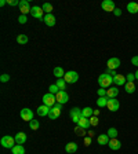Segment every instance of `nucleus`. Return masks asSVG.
Returning <instances> with one entry per match:
<instances>
[{
  "instance_id": "obj_49",
  "label": "nucleus",
  "mask_w": 138,
  "mask_h": 154,
  "mask_svg": "<svg viewBox=\"0 0 138 154\" xmlns=\"http://www.w3.org/2000/svg\"><path fill=\"white\" fill-rule=\"evenodd\" d=\"M134 76H135V79H137V80H138V70L134 73Z\"/></svg>"
},
{
  "instance_id": "obj_26",
  "label": "nucleus",
  "mask_w": 138,
  "mask_h": 154,
  "mask_svg": "<svg viewBox=\"0 0 138 154\" xmlns=\"http://www.w3.org/2000/svg\"><path fill=\"white\" fill-rule=\"evenodd\" d=\"M11 153L13 154H25V149H24L22 144H15V146L11 149Z\"/></svg>"
},
{
  "instance_id": "obj_27",
  "label": "nucleus",
  "mask_w": 138,
  "mask_h": 154,
  "mask_svg": "<svg viewBox=\"0 0 138 154\" xmlns=\"http://www.w3.org/2000/svg\"><path fill=\"white\" fill-rule=\"evenodd\" d=\"M127 11L130 14H137L138 13V3H129L127 4Z\"/></svg>"
},
{
  "instance_id": "obj_13",
  "label": "nucleus",
  "mask_w": 138,
  "mask_h": 154,
  "mask_svg": "<svg viewBox=\"0 0 138 154\" xmlns=\"http://www.w3.org/2000/svg\"><path fill=\"white\" fill-rule=\"evenodd\" d=\"M119 66H120V59L119 58H109L108 62H106V67L111 69V70H116Z\"/></svg>"
},
{
  "instance_id": "obj_44",
  "label": "nucleus",
  "mask_w": 138,
  "mask_h": 154,
  "mask_svg": "<svg viewBox=\"0 0 138 154\" xmlns=\"http://www.w3.org/2000/svg\"><path fill=\"white\" fill-rule=\"evenodd\" d=\"M131 63L134 65V66H138V55H135V57L131 58Z\"/></svg>"
},
{
  "instance_id": "obj_11",
  "label": "nucleus",
  "mask_w": 138,
  "mask_h": 154,
  "mask_svg": "<svg viewBox=\"0 0 138 154\" xmlns=\"http://www.w3.org/2000/svg\"><path fill=\"white\" fill-rule=\"evenodd\" d=\"M19 116H21V119L24 120V121H32L33 120V112L30 109H28V107H25V109L21 110V113H19Z\"/></svg>"
},
{
  "instance_id": "obj_35",
  "label": "nucleus",
  "mask_w": 138,
  "mask_h": 154,
  "mask_svg": "<svg viewBox=\"0 0 138 154\" xmlns=\"http://www.w3.org/2000/svg\"><path fill=\"white\" fill-rule=\"evenodd\" d=\"M59 91H61V90L57 87V84H51V85L48 87V92H50V94H54V95H55V94H58Z\"/></svg>"
},
{
  "instance_id": "obj_24",
  "label": "nucleus",
  "mask_w": 138,
  "mask_h": 154,
  "mask_svg": "<svg viewBox=\"0 0 138 154\" xmlns=\"http://www.w3.org/2000/svg\"><path fill=\"white\" fill-rule=\"evenodd\" d=\"M82 114H83V117H86V119H90V117H93L94 116V110L87 106V107L82 109Z\"/></svg>"
},
{
  "instance_id": "obj_47",
  "label": "nucleus",
  "mask_w": 138,
  "mask_h": 154,
  "mask_svg": "<svg viewBox=\"0 0 138 154\" xmlns=\"http://www.w3.org/2000/svg\"><path fill=\"white\" fill-rule=\"evenodd\" d=\"M87 134H88V136H90V138H93V136H94V132L93 131H88Z\"/></svg>"
},
{
  "instance_id": "obj_6",
  "label": "nucleus",
  "mask_w": 138,
  "mask_h": 154,
  "mask_svg": "<svg viewBox=\"0 0 138 154\" xmlns=\"http://www.w3.org/2000/svg\"><path fill=\"white\" fill-rule=\"evenodd\" d=\"M69 116H71L72 121H73L75 124H77L79 120L83 117V114H82V109H79V107H72L71 112H69Z\"/></svg>"
},
{
  "instance_id": "obj_46",
  "label": "nucleus",
  "mask_w": 138,
  "mask_h": 154,
  "mask_svg": "<svg viewBox=\"0 0 138 154\" xmlns=\"http://www.w3.org/2000/svg\"><path fill=\"white\" fill-rule=\"evenodd\" d=\"M7 4V0H0V6L3 7V6H6Z\"/></svg>"
},
{
  "instance_id": "obj_50",
  "label": "nucleus",
  "mask_w": 138,
  "mask_h": 154,
  "mask_svg": "<svg viewBox=\"0 0 138 154\" xmlns=\"http://www.w3.org/2000/svg\"><path fill=\"white\" fill-rule=\"evenodd\" d=\"M66 154H68V153H66Z\"/></svg>"
},
{
  "instance_id": "obj_17",
  "label": "nucleus",
  "mask_w": 138,
  "mask_h": 154,
  "mask_svg": "<svg viewBox=\"0 0 138 154\" xmlns=\"http://www.w3.org/2000/svg\"><path fill=\"white\" fill-rule=\"evenodd\" d=\"M43 22L47 26H54L55 25V17L53 14H46L44 18H43Z\"/></svg>"
},
{
  "instance_id": "obj_14",
  "label": "nucleus",
  "mask_w": 138,
  "mask_h": 154,
  "mask_svg": "<svg viewBox=\"0 0 138 154\" xmlns=\"http://www.w3.org/2000/svg\"><path fill=\"white\" fill-rule=\"evenodd\" d=\"M127 83V80H126V76H123V74L117 73L115 77H113V84H115L116 87H120V85H124V84Z\"/></svg>"
},
{
  "instance_id": "obj_19",
  "label": "nucleus",
  "mask_w": 138,
  "mask_h": 154,
  "mask_svg": "<svg viewBox=\"0 0 138 154\" xmlns=\"http://www.w3.org/2000/svg\"><path fill=\"white\" fill-rule=\"evenodd\" d=\"M65 151H66L68 154H73L77 151V144L75 143V142H69V143H66V146H65Z\"/></svg>"
},
{
  "instance_id": "obj_30",
  "label": "nucleus",
  "mask_w": 138,
  "mask_h": 154,
  "mask_svg": "<svg viewBox=\"0 0 138 154\" xmlns=\"http://www.w3.org/2000/svg\"><path fill=\"white\" fill-rule=\"evenodd\" d=\"M75 134H76L77 136H83V138H84L87 132H86V129H84V128H82V127L76 125V127H75Z\"/></svg>"
},
{
  "instance_id": "obj_2",
  "label": "nucleus",
  "mask_w": 138,
  "mask_h": 154,
  "mask_svg": "<svg viewBox=\"0 0 138 154\" xmlns=\"http://www.w3.org/2000/svg\"><path fill=\"white\" fill-rule=\"evenodd\" d=\"M0 143H2V146H3L4 149H11L14 147L17 144V142H15V138H13V136H10V135H6V136H3L2 138V140H0Z\"/></svg>"
},
{
  "instance_id": "obj_3",
  "label": "nucleus",
  "mask_w": 138,
  "mask_h": 154,
  "mask_svg": "<svg viewBox=\"0 0 138 154\" xmlns=\"http://www.w3.org/2000/svg\"><path fill=\"white\" fill-rule=\"evenodd\" d=\"M61 110H62V105L61 103H55L54 107H51V110H50V113H48V119L50 120H55L58 119L59 116H61Z\"/></svg>"
},
{
  "instance_id": "obj_4",
  "label": "nucleus",
  "mask_w": 138,
  "mask_h": 154,
  "mask_svg": "<svg viewBox=\"0 0 138 154\" xmlns=\"http://www.w3.org/2000/svg\"><path fill=\"white\" fill-rule=\"evenodd\" d=\"M43 105L48 106V107H54L55 103H57V99H55V95L54 94H46V95H43Z\"/></svg>"
},
{
  "instance_id": "obj_32",
  "label": "nucleus",
  "mask_w": 138,
  "mask_h": 154,
  "mask_svg": "<svg viewBox=\"0 0 138 154\" xmlns=\"http://www.w3.org/2000/svg\"><path fill=\"white\" fill-rule=\"evenodd\" d=\"M39 127H40V122L37 121V120L33 119L32 121H29V128L33 129V131H36V129H39Z\"/></svg>"
},
{
  "instance_id": "obj_20",
  "label": "nucleus",
  "mask_w": 138,
  "mask_h": 154,
  "mask_svg": "<svg viewBox=\"0 0 138 154\" xmlns=\"http://www.w3.org/2000/svg\"><path fill=\"white\" fill-rule=\"evenodd\" d=\"M108 146H109L112 150H119V149L122 147V143H120V140L117 138H115V139H111L109 143H108Z\"/></svg>"
},
{
  "instance_id": "obj_9",
  "label": "nucleus",
  "mask_w": 138,
  "mask_h": 154,
  "mask_svg": "<svg viewBox=\"0 0 138 154\" xmlns=\"http://www.w3.org/2000/svg\"><path fill=\"white\" fill-rule=\"evenodd\" d=\"M30 15L36 19H43L44 18V11H43L42 7H37V6H33L32 10H30Z\"/></svg>"
},
{
  "instance_id": "obj_42",
  "label": "nucleus",
  "mask_w": 138,
  "mask_h": 154,
  "mask_svg": "<svg viewBox=\"0 0 138 154\" xmlns=\"http://www.w3.org/2000/svg\"><path fill=\"white\" fill-rule=\"evenodd\" d=\"M105 73L109 74V76H112V77H115L116 74H117V73H116V70H111V69H108V67H106V72H105Z\"/></svg>"
},
{
  "instance_id": "obj_1",
  "label": "nucleus",
  "mask_w": 138,
  "mask_h": 154,
  "mask_svg": "<svg viewBox=\"0 0 138 154\" xmlns=\"http://www.w3.org/2000/svg\"><path fill=\"white\" fill-rule=\"evenodd\" d=\"M98 84H100L101 88L108 90V88L113 84V77L109 76V74H106V73H102L100 77H98Z\"/></svg>"
},
{
  "instance_id": "obj_34",
  "label": "nucleus",
  "mask_w": 138,
  "mask_h": 154,
  "mask_svg": "<svg viewBox=\"0 0 138 154\" xmlns=\"http://www.w3.org/2000/svg\"><path fill=\"white\" fill-rule=\"evenodd\" d=\"M42 8H43V11H44L46 14H51V11H53V6L50 3H44L42 6Z\"/></svg>"
},
{
  "instance_id": "obj_16",
  "label": "nucleus",
  "mask_w": 138,
  "mask_h": 154,
  "mask_svg": "<svg viewBox=\"0 0 138 154\" xmlns=\"http://www.w3.org/2000/svg\"><path fill=\"white\" fill-rule=\"evenodd\" d=\"M117 95H119V88L117 87H109L108 90H106V96L108 98H117Z\"/></svg>"
},
{
  "instance_id": "obj_38",
  "label": "nucleus",
  "mask_w": 138,
  "mask_h": 154,
  "mask_svg": "<svg viewBox=\"0 0 138 154\" xmlns=\"http://www.w3.org/2000/svg\"><path fill=\"white\" fill-rule=\"evenodd\" d=\"M18 22L21 23V25H24V23L28 22V18H26V15H22V14H21V15L18 17Z\"/></svg>"
},
{
  "instance_id": "obj_23",
  "label": "nucleus",
  "mask_w": 138,
  "mask_h": 154,
  "mask_svg": "<svg viewBox=\"0 0 138 154\" xmlns=\"http://www.w3.org/2000/svg\"><path fill=\"white\" fill-rule=\"evenodd\" d=\"M53 74H54L57 79H64V77H65V72H64V69H62L61 66L54 67V70H53Z\"/></svg>"
},
{
  "instance_id": "obj_33",
  "label": "nucleus",
  "mask_w": 138,
  "mask_h": 154,
  "mask_svg": "<svg viewBox=\"0 0 138 154\" xmlns=\"http://www.w3.org/2000/svg\"><path fill=\"white\" fill-rule=\"evenodd\" d=\"M17 42H18V44H26V43H28V36L19 35L18 37H17Z\"/></svg>"
},
{
  "instance_id": "obj_18",
  "label": "nucleus",
  "mask_w": 138,
  "mask_h": 154,
  "mask_svg": "<svg viewBox=\"0 0 138 154\" xmlns=\"http://www.w3.org/2000/svg\"><path fill=\"white\" fill-rule=\"evenodd\" d=\"M111 140V138L108 136V134H101L98 138H97V142H98V144H101V146H105V144H108Z\"/></svg>"
},
{
  "instance_id": "obj_8",
  "label": "nucleus",
  "mask_w": 138,
  "mask_h": 154,
  "mask_svg": "<svg viewBox=\"0 0 138 154\" xmlns=\"http://www.w3.org/2000/svg\"><path fill=\"white\" fill-rule=\"evenodd\" d=\"M30 10H32V7L29 6L28 0H19V11H21V14H22V15L30 14Z\"/></svg>"
},
{
  "instance_id": "obj_15",
  "label": "nucleus",
  "mask_w": 138,
  "mask_h": 154,
  "mask_svg": "<svg viewBox=\"0 0 138 154\" xmlns=\"http://www.w3.org/2000/svg\"><path fill=\"white\" fill-rule=\"evenodd\" d=\"M50 110H51V107H48V106L46 105H42L37 107V116H40V117H44V116H48V113H50Z\"/></svg>"
},
{
  "instance_id": "obj_22",
  "label": "nucleus",
  "mask_w": 138,
  "mask_h": 154,
  "mask_svg": "<svg viewBox=\"0 0 138 154\" xmlns=\"http://www.w3.org/2000/svg\"><path fill=\"white\" fill-rule=\"evenodd\" d=\"M76 125H79V127H82V128H84V129H88V128L91 127V124H90V119L82 117V119L79 120V122H77Z\"/></svg>"
},
{
  "instance_id": "obj_10",
  "label": "nucleus",
  "mask_w": 138,
  "mask_h": 154,
  "mask_svg": "<svg viewBox=\"0 0 138 154\" xmlns=\"http://www.w3.org/2000/svg\"><path fill=\"white\" fill-rule=\"evenodd\" d=\"M55 99H57V103L65 105V103L69 102V95L65 91H59L58 94H55Z\"/></svg>"
},
{
  "instance_id": "obj_43",
  "label": "nucleus",
  "mask_w": 138,
  "mask_h": 154,
  "mask_svg": "<svg viewBox=\"0 0 138 154\" xmlns=\"http://www.w3.org/2000/svg\"><path fill=\"white\" fill-rule=\"evenodd\" d=\"M91 144V138L90 136H84V146H90Z\"/></svg>"
},
{
  "instance_id": "obj_5",
  "label": "nucleus",
  "mask_w": 138,
  "mask_h": 154,
  "mask_svg": "<svg viewBox=\"0 0 138 154\" xmlns=\"http://www.w3.org/2000/svg\"><path fill=\"white\" fill-rule=\"evenodd\" d=\"M64 80L66 81L68 84H75L77 80H79V74H77V72H75V70H69L65 73Z\"/></svg>"
},
{
  "instance_id": "obj_7",
  "label": "nucleus",
  "mask_w": 138,
  "mask_h": 154,
  "mask_svg": "<svg viewBox=\"0 0 138 154\" xmlns=\"http://www.w3.org/2000/svg\"><path fill=\"white\" fill-rule=\"evenodd\" d=\"M108 110L111 112H117L120 107V103H119V99H116V98H109L108 99V105H106Z\"/></svg>"
},
{
  "instance_id": "obj_29",
  "label": "nucleus",
  "mask_w": 138,
  "mask_h": 154,
  "mask_svg": "<svg viewBox=\"0 0 138 154\" xmlns=\"http://www.w3.org/2000/svg\"><path fill=\"white\" fill-rule=\"evenodd\" d=\"M55 84H57V87H58V88H59L61 91H65V88H66V84H68V83L64 80V79H57V83H55Z\"/></svg>"
},
{
  "instance_id": "obj_39",
  "label": "nucleus",
  "mask_w": 138,
  "mask_h": 154,
  "mask_svg": "<svg viewBox=\"0 0 138 154\" xmlns=\"http://www.w3.org/2000/svg\"><path fill=\"white\" fill-rule=\"evenodd\" d=\"M7 4L11 7H15V6H19V0H7Z\"/></svg>"
},
{
  "instance_id": "obj_36",
  "label": "nucleus",
  "mask_w": 138,
  "mask_h": 154,
  "mask_svg": "<svg viewBox=\"0 0 138 154\" xmlns=\"http://www.w3.org/2000/svg\"><path fill=\"white\" fill-rule=\"evenodd\" d=\"M90 124H91V127H97V125H98V117H97V116L90 117Z\"/></svg>"
},
{
  "instance_id": "obj_25",
  "label": "nucleus",
  "mask_w": 138,
  "mask_h": 154,
  "mask_svg": "<svg viewBox=\"0 0 138 154\" xmlns=\"http://www.w3.org/2000/svg\"><path fill=\"white\" fill-rule=\"evenodd\" d=\"M108 96H101V98H98L97 99V106L98 107H106V105H108Z\"/></svg>"
},
{
  "instance_id": "obj_21",
  "label": "nucleus",
  "mask_w": 138,
  "mask_h": 154,
  "mask_svg": "<svg viewBox=\"0 0 138 154\" xmlns=\"http://www.w3.org/2000/svg\"><path fill=\"white\" fill-rule=\"evenodd\" d=\"M15 138V142H17V144H22V143H25L26 142V134L25 132H17V135L14 136Z\"/></svg>"
},
{
  "instance_id": "obj_28",
  "label": "nucleus",
  "mask_w": 138,
  "mask_h": 154,
  "mask_svg": "<svg viewBox=\"0 0 138 154\" xmlns=\"http://www.w3.org/2000/svg\"><path fill=\"white\" fill-rule=\"evenodd\" d=\"M124 90L127 94H134L135 92V84L134 83H126L124 84Z\"/></svg>"
},
{
  "instance_id": "obj_45",
  "label": "nucleus",
  "mask_w": 138,
  "mask_h": 154,
  "mask_svg": "<svg viewBox=\"0 0 138 154\" xmlns=\"http://www.w3.org/2000/svg\"><path fill=\"white\" fill-rule=\"evenodd\" d=\"M113 14H115L116 17H120V15H122V10H120V8H115V11H113Z\"/></svg>"
},
{
  "instance_id": "obj_40",
  "label": "nucleus",
  "mask_w": 138,
  "mask_h": 154,
  "mask_svg": "<svg viewBox=\"0 0 138 154\" xmlns=\"http://www.w3.org/2000/svg\"><path fill=\"white\" fill-rule=\"evenodd\" d=\"M8 80H10V76L7 73H4V74H2V76H0V81H2V83H7Z\"/></svg>"
},
{
  "instance_id": "obj_31",
  "label": "nucleus",
  "mask_w": 138,
  "mask_h": 154,
  "mask_svg": "<svg viewBox=\"0 0 138 154\" xmlns=\"http://www.w3.org/2000/svg\"><path fill=\"white\" fill-rule=\"evenodd\" d=\"M117 135H119V132H117V129L116 128H109L108 129V136H109L111 139H115V138H117Z\"/></svg>"
},
{
  "instance_id": "obj_12",
  "label": "nucleus",
  "mask_w": 138,
  "mask_h": 154,
  "mask_svg": "<svg viewBox=\"0 0 138 154\" xmlns=\"http://www.w3.org/2000/svg\"><path fill=\"white\" fill-rule=\"evenodd\" d=\"M101 7H102L104 11H108V13H113L116 8L113 0H104L102 3H101Z\"/></svg>"
},
{
  "instance_id": "obj_37",
  "label": "nucleus",
  "mask_w": 138,
  "mask_h": 154,
  "mask_svg": "<svg viewBox=\"0 0 138 154\" xmlns=\"http://www.w3.org/2000/svg\"><path fill=\"white\" fill-rule=\"evenodd\" d=\"M126 80H127V83H134V80H135L134 73H129V74H127V76H126Z\"/></svg>"
},
{
  "instance_id": "obj_41",
  "label": "nucleus",
  "mask_w": 138,
  "mask_h": 154,
  "mask_svg": "<svg viewBox=\"0 0 138 154\" xmlns=\"http://www.w3.org/2000/svg\"><path fill=\"white\" fill-rule=\"evenodd\" d=\"M97 94H98V96H100V98H101V96H106V90H105V88H100V90L97 91Z\"/></svg>"
},
{
  "instance_id": "obj_48",
  "label": "nucleus",
  "mask_w": 138,
  "mask_h": 154,
  "mask_svg": "<svg viewBox=\"0 0 138 154\" xmlns=\"http://www.w3.org/2000/svg\"><path fill=\"white\" fill-rule=\"evenodd\" d=\"M98 114H100V110H94V116H97V117H98Z\"/></svg>"
}]
</instances>
